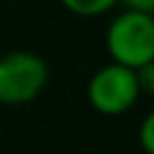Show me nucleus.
Returning a JSON list of instances; mask_svg holds the SVG:
<instances>
[{
	"label": "nucleus",
	"instance_id": "obj_1",
	"mask_svg": "<svg viewBox=\"0 0 154 154\" xmlns=\"http://www.w3.org/2000/svg\"><path fill=\"white\" fill-rule=\"evenodd\" d=\"M106 51L116 65L137 70L154 60V17L140 12L118 14L106 31Z\"/></svg>",
	"mask_w": 154,
	"mask_h": 154
},
{
	"label": "nucleus",
	"instance_id": "obj_2",
	"mask_svg": "<svg viewBox=\"0 0 154 154\" xmlns=\"http://www.w3.org/2000/svg\"><path fill=\"white\" fill-rule=\"evenodd\" d=\"M48 82V65L29 51H14L0 58V103L22 106L34 101Z\"/></svg>",
	"mask_w": 154,
	"mask_h": 154
},
{
	"label": "nucleus",
	"instance_id": "obj_3",
	"mask_svg": "<svg viewBox=\"0 0 154 154\" xmlns=\"http://www.w3.org/2000/svg\"><path fill=\"white\" fill-rule=\"evenodd\" d=\"M140 99L135 70H128L123 65L108 63L101 70H96L87 84V101L96 113L103 116H120L135 106Z\"/></svg>",
	"mask_w": 154,
	"mask_h": 154
},
{
	"label": "nucleus",
	"instance_id": "obj_4",
	"mask_svg": "<svg viewBox=\"0 0 154 154\" xmlns=\"http://www.w3.org/2000/svg\"><path fill=\"white\" fill-rule=\"evenodd\" d=\"M70 12L79 14V17H94V14H103L108 12L118 0H60Z\"/></svg>",
	"mask_w": 154,
	"mask_h": 154
},
{
	"label": "nucleus",
	"instance_id": "obj_5",
	"mask_svg": "<svg viewBox=\"0 0 154 154\" xmlns=\"http://www.w3.org/2000/svg\"><path fill=\"white\" fill-rule=\"evenodd\" d=\"M140 144L147 154H154V111H149L140 123Z\"/></svg>",
	"mask_w": 154,
	"mask_h": 154
},
{
	"label": "nucleus",
	"instance_id": "obj_6",
	"mask_svg": "<svg viewBox=\"0 0 154 154\" xmlns=\"http://www.w3.org/2000/svg\"><path fill=\"white\" fill-rule=\"evenodd\" d=\"M135 79H137V89L140 94H154V60L137 67L135 70Z\"/></svg>",
	"mask_w": 154,
	"mask_h": 154
},
{
	"label": "nucleus",
	"instance_id": "obj_7",
	"mask_svg": "<svg viewBox=\"0 0 154 154\" xmlns=\"http://www.w3.org/2000/svg\"><path fill=\"white\" fill-rule=\"evenodd\" d=\"M128 12H140V14H152L154 17V0H120Z\"/></svg>",
	"mask_w": 154,
	"mask_h": 154
}]
</instances>
